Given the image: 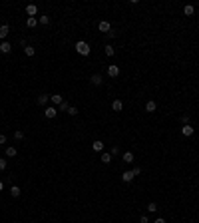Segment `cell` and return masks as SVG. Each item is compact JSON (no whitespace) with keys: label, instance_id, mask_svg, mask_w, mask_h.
<instances>
[{"label":"cell","instance_id":"obj_16","mask_svg":"<svg viewBox=\"0 0 199 223\" xmlns=\"http://www.w3.org/2000/svg\"><path fill=\"white\" fill-rule=\"evenodd\" d=\"M48 100H50V96H48V94H40V96H38V104H40V106H46Z\"/></svg>","mask_w":199,"mask_h":223},{"label":"cell","instance_id":"obj_19","mask_svg":"<svg viewBox=\"0 0 199 223\" xmlns=\"http://www.w3.org/2000/svg\"><path fill=\"white\" fill-rule=\"evenodd\" d=\"M10 195H12V197H20V187L18 185H12V187H10Z\"/></svg>","mask_w":199,"mask_h":223},{"label":"cell","instance_id":"obj_15","mask_svg":"<svg viewBox=\"0 0 199 223\" xmlns=\"http://www.w3.org/2000/svg\"><path fill=\"white\" fill-rule=\"evenodd\" d=\"M50 100H52V106H54V104H58V106H60L62 102H64V98H62L60 94H54V96H50Z\"/></svg>","mask_w":199,"mask_h":223},{"label":"cell","instance_id":"obj_17","mask_svg":"<svg viewBox=\"0 0 199 223\" xmlns=\"http://www.w3.org/2000/svg\"><path fill=\"white\" fill-rule=\"evenodd\" d=\"M100 159H102V163H106V166H108V163L112 162V153H109V152L102 153V157H100Z\"/></svg>","mask_w":199,"mask_h":223},{"label":"cell","instance_id":"obj_13","mask_svg":"<svg viewBox=\"0 0 199 223\" xmlns=\"http://www.w3.org/2000/svg\"><path fill=\"white\" fill-rule=\"evenodd\" d=\"M90 82H92V86H102V76H100V74H94V76L90 78Z\"/></svg>","mask_w":199,"mask_h":223},{"label":"cell","instance_id":"obj_11","mask_svg":"<svg viewBox=\"0 0 199 223\" xmlns=\"http://www.w3.org/2000/svg\"><path fill=\"white\" fill-rule=\"evenodd\" d=\"M112 110H114V112H122V110H123V102L122 100H114V102H112Z\"/></svg>","mask_w":199,"mask_h":223},{"label":"cell","instance_id":"obj_18","mask_svg":"<svg viewBox=\"0 0 199 223\" xmlns=\"http://www.w3.org/2000/svg\"><path fill=\"white\" fill-rule=\"evenodd\" d=\"M24 52H26V56H30V58H32L34 54H36V48H34V46H30V44H28V46L24 48Z\"/></svg>","mask_w":199,"mask_h":223},{"label":"cell","instance_id":"obj_12","mask_svg":"<svg viewBox=\"0 0 199 223\" xmlns=\"http://www.w3.org/2000/svg\"><path fill=\"white\" fill-rule=\"evenodd\" d=\"M92 149H94V152H104V142L96 139V142L92 143Z\"/></svg>","mask_w":199,"mask_h":223},{"label":"cell","instance_id":"obj_7","mask_svg":"<svg viewBox=\"0 0 199 223\" xmlns=\"http://www.w3.org/2000/svg\"><path fill=\"white\" fill-rule=\"evenodd\" d=\"M193 126H189V123H187V126H183V128H181V133H183L185 138H191V136H193Z\"/></svg>","mask_w":199,"mask_h":223},{"label":"cell","instance_id":"obj_33","mask_svg":"<svg viewBox=\"0 0 199 223\" xmlns=\"http://www.w3.org/2000/svg\"><path fill=\"white\" fill-rule=\"evenodd\" d=\"M4 143H6V136H4V133H0V146H4Z\"/></svg>","mask_w":199,"mask_h":223},{"label":"cell","instance_id":"obj_24","mask_svg":"<svg viewBox=\"0 0 199 223\" xmlns=\"http://www.w3.org/2000/svg\"><path fill=\"white\" fill-rule=\"evenodd\" d=\"M38 22H40V24H44V26H48V24H50V16H40Z\"/></svg>","mask_w":199,"mask_h":223},{"label":"cell","instance_id":"obj_22","mask_svg":"<svg viewBox=\"0 0 199 223\" xmlns=\"http://www.w3.org/2000/svg\"><path fill=\"white\" fill-rule=\"evenodd\" d=\"M123 162H126V163H132L133 162V153L132 152H126V153H123Z\"/></svg>","mask_w":199,"mask_h":223},{"label":"cell","instance_id":"obj_21","mask_svg":"<svg viewBox=\"0 0 199 223\" xmlns=\"http://www.w3.org/2000/svg\"><path fill=\"white\" fill-rule=\"evenodd\" d=\"M116 54V48L112 44H106V56H114Z\"/></svg>","mask_w":199,"mask_h":223},{"label":"cell","instance_id":"obj_27","mask_svg":"<svg viewBox=\"0 0 199 223\" xmlns=\"http://www.w3.org/2000/svg\"><path fill=\"white\" fill-rule=\"evenodd\" d=\"M6 166H8V162H6L4 157H0V171H4V169H6Z\"/></svg>","mask_w":199,"mask_h":223},{"label":"cell","instance_id":"obj_6","mask_svg":"<svg viewBox=\"0 0 199 223\" xmlns=\"http://www.w3.org/2000/svg\"><path fill=\"white\" fill-rule=\"evenodd\" d=\"M133 177H135V175H133V171H132V169H128V171H123V173H122V181H126V183L133 181Z\"/></svg>","mask_w":199,"mask_h":223},{"label":"cell","instance_id":"obj_25","mask_svg":"<svg viewBox=\"0 0 199 223\" xmlns=\"http://www.w3.org/2000/svg\"><path fill=\"white\" fill-rule=\"evenodd\" d=\"M14 139H18V142L24 139V132H22V130H16V132H14Z\"/></svg>","mask_w":199,"mask_h":223},{"label":"cell","instance_id":"obj_23","mask_svg":"<svg viewBox=\"0 0 199 223\" xmlns=\"http://www.w3.org/2000/svg\"><path fill=\"white\" fill-rule=\"evenodd\" d=\"M36 24H38V20H36V18H28V20H26V26H28V28H34Z\"/></svg>","mask_w":199,"mask_h":223},{"label":"cell","instance_id":"obj_35","mask_svg":"<svg viewBox=\"0 0 199 223\" xmlns=\"http://www.w3.org/2000/svg\"><path fill=\"white\" fill-rule=\"evenodd\" d=\"M153 223H165V219H163V217H157V219H155V221H153Z\"/></svg>","mask_w":199,"mask_h":223},{"label":"cell","instance_id":"obj_26","mask_svg":"<svg viewBox=\"0 0 199 223\" xmlns=\"http://www.w3.org/2000/svg\"><path fill=\"white\" fill-rule=\"evenodd\" d=\"M147 211H149V213H155V211H157V203H153V201H152V203L147 205Z\"/></svg>","mask_w":199,"mask_h":223},{"label":"cell","instance_id":"obj_8","mask_svg":"<svg viewBox=\"0 0 199 223\" xmlns=\"http://www.w3.org/2000/svg\"><path fill=\"white\" fill-rule=\"evenodd\" d=\"M10 50H12V44H10V42H6V40H4V42H0V52H2V54H10Z\"/></svg>","mask_w":199,"mask_h":223},{"label":"cell","instance_id":"obj_5","mask_svg":"<svg viewBox=\"0 0 199 223\" xmlns=\"http://www.w3.org/2000/svg\"><path fill=\"white\" fill-rule=\"evenodd\" d=\"M8 34H10V26H8V24H2V26H0V40L4 42Z\"/></svg>","mask_w":199,"mask_h":223},{"label":"cell","instance_id":"obj_34","mask_svg":"<svg viewBox=\"0 0 199 223\" xmlns=\"http://www.w3.org/2000/svg\"><path fill=\"white\" fill-rule=\"evenodd\" d=\"M139 223H149V221H147V217H145V215H142V217H139Z\"/></svg>","mask_w":199,"mask_h":223},{"label":"cell","instance_id":"obj_9","mask_svg":"<svg viewBox=\"0 0 199 223\" xmlns=\"http://www.w3.org/2000/svg\"><path fill=\"white\" fill-rule=\"evenodd\" d=\"M98 28H100V32H106V34H108L109 30H112V26H109V22H106V20H102V22L98 24Z\"/></svg>","mask_w":199,"mask_h":223},{"label":"cell","instance_id":"obj_1","mask_svg":"<svg viewBox=\"0 0 199 223\" xmlns=\"http://www.w3.org/2000/svg\"><path fill=\"white\" fill-rule=\"evenodd\" d=\"M76 52L80 54V56H90L92 48L88 42H84V40H80V42H76Z\"/></svg>","mask_w":199,"mask_h":223},{"label":"cell","instance_id":"obj_29","mask_svg":"<svg viewBox=\"0 0 199 223\" xmlns=\"http://www.w3.org/2000/svg\"><path fill=\"white\" fill-rule=\"evenodd\" d=\"M181 123H183V126H187V123H189V116H187V114L181 116Z\"/></svg>","mask_w":199,"mask_h":223},{"label":"cell","instance_id":"obj_37","mask_svg":"<svg viewBox=\"0 0 199 223\" xmlns=\"http://www.w3.org/2000/svg\"><path fill=\"white\" fill-rule=\"evenodd\" d=\"M0 205H2V203H0Z\"/></svg>","mask_w":199,"mask_h":223},{"label":"cell","instance_id":"obj_30","mask_svg":"<svg viewBox=\"0 0 199 223\" xmlns=\"http://www.w3.org/2000/svg\"><path fill=\"white\" fill-rule=\"evenodd\" d=\"M109 153H112V156H119V147H118V146H114V147H112V152H109Z\"/></svg>","mask_w":199,"mask_h":223},{"label":"cell","instance_id":"obj_20","mask_svg":"<svg viewBox=\"0 0 199 223\" xmlns=\"http://www.w3.org/2000/svg\"><path fill=\"white\" fill-rule=\"evenodd\" d=\"M14 156H16V147L8 146V147H6V157H14Z\"/></svg>","mask_w":199,"mask_h":223},{"label":"cell","instance_id":"obj_2","mask_svg":"<svg viewBox=\"0 0 199 223\" xmlns=\"http://www.w3.org/2000/svg\"><path fill=\"white\" fill-rule=\"evenodd\" d=\"M44 116H46L48 120H54L58 116V110H56V106H48L46 110H44Z\"/></svg>","mask_w":199,"mask_h":223},{"label":"cell","instance_id":"obj_10","mask_svg":"<svg viewBox=\"0 0 199 223\" xmlns=\"http://www.w3.org/2000/svg\"><path fill=\"white\" fill-rule=\"evenodd\" d=\"M155 110H157V104H155L153 100H147V102H145V112H149V114H152V112H155Z\"/></svg>","mask_w":199,"mask_h":223},{"label":"cell","instance_id":"obj_14","mask_svg":"<svg viewBox=\"0 0 199 223\" xmlns=\"http://www.w3.org/2000/svg\"><path fill=\"white\" fill-rule=\"evenodd\" d=\"M183 14H185V16H193V14H195V8H193L191 4L183 6Z\"/></svg>","mask_w":199,"mask_h":223},{"label":"cell","instance_id":"obj_31","mask_svg":"<svg viewBox=\"0 0 199 223\" xmlns=\"http://www.w3.org/2000/svg\"><path fill=\"white\" fill-rule=\"evenodd\" d=\"M68 108H70L68 102H62V104H60V110H64V112H68Z\"/></svg>","mask_w":199,"mask_h":223},{"label":"cell","instance_id":"obj_3","mask_svg":"<svg viewBox=\"0 0 199 223\" xmlns=\"http://www.w3.org/2000/svg\"><path fill=\"white\" fill-rule=\"evenodd\" d=\"M108 76H109V78H118V76H119V66H116V64H109V66H108Z\"/></svg>","mask_w":199,"mask_h":223},{"label":"cell","instance_id":"obj_4","mask_svg":"<svg viewBox=\"0 0 199 223\" xmlns=\"http://www.w3.org/2000/svg\"><path fill=\"white\" fill-rule=\"evenodd\" d=\"M26 14H28V18H36V14H38V6H36V4H28V6H26Z\"/></svg>","mask_w":199,"mask_h":223},{"label":"cell","instance_id":"obj_36","mask_svg":"<svg viewBox=\"0 0 199 223\" xmlns=\"http://www.w3.org/2000/svg\"><path fill=\"white\" fill-rule=\"evenodd\" d=\"M2 189H4V183H2V181H0V191H2Z\"/></svg>","mask_w":199,"mask_h":223},{"label":"cell","instance_id":"obj_32","mask_svg":"<svg viewBox=\"0 0 199 223\" xmlns=\"http://www.w3.org/2000/svg\"><path fill=\"white\" fill-rule=\"evenodd\" d=\"M132 171H133V175H139V173H142V167H133Z\"/></svg>","mask_w":199,"mask_h":223},{"label":"cell","instance_id":"obj_28","mask_svg":"<svg viewBox=\"0 0 199 223\" xmlns=\"http://www.w3.org/2000/svg\"><path fill=\"white\" fill-rule=\"evenodd\" d=\"M68 114H70V116H76V114H78V108L70 106V108H68Z\"/></svg>","mask_w":199,"mask_h":223}]
</instances>
